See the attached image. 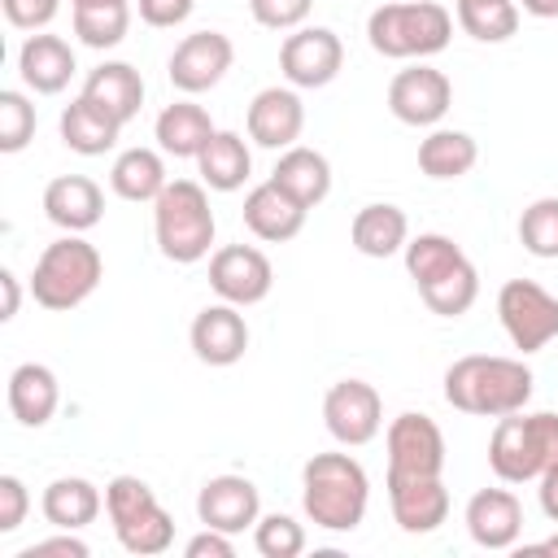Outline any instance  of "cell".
<instances>
[{
  "instance_id": "cell-1",
  "label": "cell",
  "mask_w": 558,
  "mask_h": 558,
  "mask_svg": "<svg viewBox=\"0 0 558 558\" xmlns=\"http://www.w3.org/2000/svg\"><path fill=\"white\" fill-rule=\"evenodd\" d=\"M532 371L523 357H501V353H466L445 371V401L462 414L480 418H501L514 410H527L532 401Z\"/></svg>"
},
{
  "instance_id": "cell-2",
  "label": "cell",
  "mask_w": 558,
  "mask_h": 558,
  "mask_svg": "<svg viewBox=\"0 0 558 558\" xmlns=\"http://www.w3.org/2000/svg\"><path fill=\"white\" fill-rule=\"evenodd\" d=\"M305 519L323 532H353L371 506V475L353 453H314L301 466Z\"/></svg>"
},
{
  "instance_id": "cell-3",
  "label": "cell",
  "mask_w": 558,
  "mask_h": 558,
  "mask_svg": "<svg viewBox=\"0 0 558 558\" xmlns=\"http://www.w3.org/2000/svg\"><path fill=\"white\" fill-rule=\"evenodd\" d=\"M449 35H453V17L436 0H397V4H379L366 17V39L388 61L436 57L449 48Z\"/></svg>"
},
{
  "instance_id": "cell-4",
  "label": "cell",
  "mask_w": 558,
  "mask_h": 558,
  "mask_svg": "<svg viewBox=\"0 0 558 558\" xmlns=\"http://www.w3.org/2000/svg\"><path fill=\"white\" fill-rule=\"evenodd\" d=\"M558 462V414H501L488 436V466L501 484H532Z\"/></svg>"
},
{
  "instance_id": "cell-5",
  "label": "cell",
  "mask_w": 558,
  "mask_h": 558,
  "mask_svg": "<svg viewBox=\"0 0 558 558\" xmlns=\"http://www.w3.org/2000/svg\"><path fill=\"white\" fill-rule=\"evenodd\" d=\"M105 279V257L96 244H87L83 235L65 231L61 240H52L35 270H31V296L35 305L52 310V314H65V310H78Z\"/></svg>"
},
{
  "instance_id": "cell-6",
  "label": "cell",
  "mask_w": 558,
  "mask_h": 558,
  "mask_svg": "<svg viewBox=\"0 0 558 558\" xmlns=\"http://www.w3.org/2000/svg\"><path fill=\"white\" fill-rule=\"evenodd\" d=\"M153 235H157L161 257H170L179 266H192V262L209 257L214 235H218L209 192L192 179L166 183V192L153 201Z\"/></svg>"
},
{
  "instance_id": "cell-7",
  "label": "cell",
  "mask_w": 558,
  "mask_h": 558,
  "mask_svg": "<svg viewBox=\"0 0 558 558\" xmlns=\"http://www.w3.org/2000/svg\"><path fill=\"white\" fill-rule=\"evenodd\" d=\"M105 514L126 554L153 558L174 545V519L140 475H113L105 484Z\"/></svg>"
},
{
  "instance_id": "cell-8",
  "label": "cell",
  "mask_w": 558,
  "mask_h": 558,
  "mask_svg": "<svg viewBox=\"0 0 558 558\" xmlns=\"http://www.w3.org/2000/svg\"><path fill=\"white\" fill-rule=\"evenodd\" d=\"M497 318L519 353H541L558 336V296L536 279H506L497 292Z\"/></svg>"
},
{
  "instance_id": "cell-9",
  "label": "cell",
  "mask_w": 558,
  "mask_h": 558,
  "mask_svg": "<svg viewBox=\"0 0 558 558\" xmlns=\"http://www.w3.org/2000/svg\"><path fill=\"white\" fill-rule=\"evenodd\" d=\"M323 423L331 432V440H340L344 449L371 445L384 427V401L375 392V384L366 379H336L323 397Z\"/></svg>"
},
{
  "instance_id": "cell-10",
  "label": "cell",
  "mask_w": 558,
  "mask_h": 558,
  "mask_svg": "<svg viewBox=\"0 0 558 558\" xmlns=\"http://www.w3.org/2000/svg\"><path fill=\"white\" fill-rule=\"evenodd\" d=\"M344 65V44L331 26H296L279 44V70L288 87H327Z\"/></svg>"
},
{
  "instance_id": "cell-11",
  "label": "cell",
  "mask_w": 558,
  "mask_h": 558,
  "mask_svg": "<svg viewBox=\"0 0 558 558\" xmlns=\"http://www.w3.org/2000/svg\"><path fill=\"white\" fill-rule=\"evenodd\" d=\"M231 61H235V48L222 31H192L174 44L166 74L183 96H201V92H209L227 78Z\"/></svg>"
},
{
  "instance_id": "cell-12",
  "label": "cell",
  "mask_w": 558,
  "mask_h": 558,
  "mask_svg": "<svg viewBox=\"0 0 558 558\" xmlns=\"http://www.w3.org/2000/svg\"><path fill=\"white\" fill-rule=\"evenodd\" d=\"M275 283V266L262 248L253 244H222L218 253H209V288L218 292V301L231 305H257L270 296Z\"/></svg>"
},
{
  "instance_id": "cell-13",
  "label": "cell",
  "mask_w": 558,
  "mask_h": 558,
  "mask_svg": "<svg viewBox=\"0 0 558 558\" xmlns=\"http://www.w3.org/2000/svg\"><path fill=\"white\" fill-rule=\"evenodd\" d=\"M453 105V83L436 65H410L397 70L388 83V109L405 126H436Z\"/></svg>"
},
{
  "instance_id": "cell-14",
  "label": "cell",
  "mask_w": 558,
  "mask_h": 558,
  "mask_svg": "<svg viewBox=\"0 0 558 558\" xmlns=\"http://www.w3.org/2000/svg\"><path fill=\"white\" fill-rule=\"evenodd\" d=\"M388 475H440L445 471V436L427 414H397L388 423Z\"/></svg>"
},
{
  "instance_id": "cell-15",
  "label": "cell",
  "mask_w": 558,
  "mask_h": 558,
  "mask_svg": "<svg viewBox=\"0 0 558 558\" xmlns=\"http://www.w3.org/2000/svg\"><path fill=\"white\" fill-rule=\"evenodd\" d=\"M196 519L201 527H218L235 536L262 519V493L248 475H214L196 493Z\"/></svg>"
},
{
  "instance_id": "cell-16",
  "label": "cell",
  "mask_w": 558,
  "mask_h": 558,
  "mask_svg": "<svg viewBox=\"0 0 558 558\" xmlns=\"http://www.w3.org/2000/svg\"><path fill=\"white\" fill-rule=\"evenodd\" d=\"M388 506L401 532L427 536L449 519V488L440 475H388Z\"/></svg>"
},
{
  "instance_id": "cell-17",
  "label": "cell",
  "mask_w": 558,
  "mask_h": 558,
  "mask_svg": "<svg viewBox=\"0 0 558 558\" xmlns=\"http://www.w3.org/2000/svg\"><path fill=\"white\" fill-rule=\"evenodd\" d=\"M192 353L205 362V366H235L248 349V323L240 314V305L231 301H218V305H205L196 318H192Z\"/></svg>"
},
{
  "instance_id": "cell-18",
  "label": "cell",
  "mask_w": 558,
  "mask_h": 558,
  "mask_svg": "<svg viewBox=\"0 0 558 558\" xmlns=\"http://www.w3.org/2000/svg\"><path fill=\"white\" fill-rule=\"evenodd\" d=\"M305 131V105L296 87H262L248 105V140L262 148H292Z\"/></svg>"
},
{
  "instance_id": "cell-19",
  "label": "cell",
  "mask_w": 558,
  "mask_h": 558,
  "mask_svg": "<svg viewBox=\"0 0 558 558\" xmlns=\"http://www.w3.org/2000/svg\"><path fill=\"white\" fill-rule=\"evenodd\" d=\"M44 214H48L52 227L83 235L105 218V192L87 174H57L44 187Z\"/></svg>"
},
{
  "instance_id": "cell-20",
  "label": "cell",
  "mask_w": 558,
  "mask_h": 558,
  "mask_svg": "<svg viewBox=\"0 0 558 558\" xmlns=\"http://www.w3.org/2000/svg\"><path fill=\"white\" fill-rule=\"evenodd\" d=\"M466 532L480 549H510L523 532V506L510 488H480L466 501Z\"/></svg>"
},
{
  "instance_id": "cell-21",
  "label": "cell",
  "mask_w": 558,
  "mask_h": 558,
  "mask_svg": "<svg viewBox=\"0 0 558 558\" xmlns=\"http://www.w3.org/2000/svg\"><path fill=\"white\" fill-rule=\"evenodd\" d=\"M305 214H310V209H305L296 196H288L275 179L248 187V196H244V227H248L257 240H266V244H283V240L301 235Z\"/></svg>"
},
{
  "instance_id": "cell-22",
  "label": "cell",
  "mask_w": 558,
  "mask_h": 558,
  "mask_svg": "<svg viewBox=\"0 0 558 558\" xmlns=\"http://www.w3.org/2000/svg\"><path fill=\"white\" fill-rule=\"evenodd\" d=\"M17 74L35 96H57L65 92V83L74 78V48L61 35H26V44L17 48Z\"/></svg>"
},
{
  "instance_id": "cell-23",
  "label": "cell",
  "mask_w": 558,
  "mask_h": 558,
  "mask_svg": "<svg viewBox=\"0 0 558 558\" xmlns=\"http://www.w3.org/2000/svg\"><path fill=\"white\" fill-rule=\"evenodd\" d=\"M61 405V384L52 375V366L44 362H22L9 375V414L22 427H44Z\"/></svg>"
},
{
  "instance_id": "cell-24",
  "label": "cell",
  "mask_w": 558,
  "mask_h": 558,
  "mask_svg": "<svg viewBox=\"0 0 558 558\" xmlns=\"http://www.w3.org/2000/svg\"><path fill=\"white\" fill-rule=\"evenodd\" d=\"M122 135V122L109 118L96 100H87L83 92L61 109V144L78 157H105Z\"/></svg>"
},
{
  "instance_id": "cell-25",
  "label": "cell",
  "mask_w": 558,
  "mask_h": 558,
  "mask_svg": "<svg viewBox=\"0 0 558 558\" xmlns=\"http://www.w3.org/2000/svg\"><path fill=\"white\" fill-rule=\"evenodd\" d=\"M270 179H275L288 196H296L305 209H314V205H323V201H327V192H331V161H327L318 148L292 144V148H283V153H279V161H275Z\"/></svg>"
},
{
  "instance_id": "cell-26",
  "label": "cell",
  "mask_w": 558,
  "mask_h": 558,
  "mask_svg": "<svg viewBox=\"0 0 558 558\" xmlns=\"http://www.w3.org/2000/svg\"><path fill=\"white\" fill-rule=\"evenodd\" d=\"M100 506H105V493L83 475H57L39 497L44 519L52 527H61V532H78V527L96 523Z\"/></svg>"
},
{
  "instance_id": "cell-27",
  "label": "cell",
  "mask_w": 558,
  "mask_h": 558,
  "mask_svg": "<svg viewBox=\"0 0 558 558\" xmlns=\"http://www.w3.org/2000/svg\"><path fill=\"white\" fill-rule=\"evenodd\" d=\"M83 96L96 100L109 118H118V122L126 126V122L140 113V105H144V78H140V70L126 65V61H100V65L87 74Z\"/></svg>"
},
{
  "instance_id": "cell-28",
  "label": "cell",
  "mask_w": 558,
  "mask_h": 558,
  "mask_svg": "<svg viewBox=\"0 0 558 558\" xmlns=\"http://www.w3.org/2000/svg\"><path fill=\"white\" fill-rule=\"evenodd\" d=\"M214 122H209V113L196 105V100H174V105H166L161 113H157V126H153V135H157V148L166 153V157H201L205 153V144L214 140Z\"/></svg>"
},
{
  "instance_id": "cell-29",
  "label": "cell",
  "mask_w": 558,
  "mask_h": 558,
  "mask_svg": "<svg viewBox=\"0 0 558 558\" xmlns=\"http://www.w3.org/2000/svg\"><path fill=\"white\" fill-rule=\"evenodd\" d=\"M349 240L362 257H392L405 248L410 240V218L405 209L388 205V201H375V205H362L353 214V227H349Z\"/></svg>"
},
{
  "instance_id": "cell-30",
  "label": "cell",
  "mask_w": 558,
  "mask_h": 558,
  "mask_svg": "<svg viewBox=\"0 0 558 558\" xmlns=\"http://www.w3.org/2000/svg\"><path fill=\"white\" fill-rule=\"evenodd\" d=\"M166 161L157 148H126L113 157L109 166V187L113 196L131 201V205H153L166 192Z\"/></svg>"
},
{
  "instance_id": "cell-31",
  "label": "cell",
  "mask_w": 558,
  "mask_h": 558,
  "mask_svg": "<svg viewBox=\"0 0 558 558\" xmlns=\"http://www.w3.org/2000/svg\"><path fill=\"white\" fill-rule=\"evenodd\" d=\"M201 183L214 192H240L253 174V153L244 144L240 131H214V140L205 144V153L196 157Z\"/></svg>"
},
{
  "instance_id": "cell-32",
  "label": "cell",
  "mask_w": 558,
  "mask_h": 558,
  "mask_svg": "<svg viewBox=\"0 0 558 558\" xmlns=\"http://www.w3.org/2000/svg\"><path fill=\"white\" fill-rule=\"evenodd\" d=\"M480 161V144L475 135L466 131H449V126H436L423 144H418V170L436 183H449V179H462L471 174Z\"/></svg>"
},
{
  "instance_id": "cell-33",
  "label": "cell",
  "mask_w": 558,
  "mask_h": 558,
  "mask_svg": "<svg viewBox=\"0 0 558 558\" xmlns=\"http://www.w3.org/2000/svg\"><path fill=\"white\" fill-rule=\"evenodd\" d=\"M401 253H405V270L414 279V288H423V283H432V279H440V275H449L453 266L466 262V253L440 231H423V235L405 240Z\"/></svg>"
},
{
  "instance_id": "cell-34",
  "label": "cell",
  "mask_w": 558,
  "mask_h": 558,
  "mask_svg": "<svg viewBox=\"0 0 558 558\" xmlns=\"http://www.w3.org/2000/svg\"><path fill=\"white\" fill-rule=\"evenodd\" d=\"M418 296H423V305H427L432 314H440V318H462V314L475 305V296H480V270H475L471 257H466V262L453 266L449 275L423 283Z\"/></svg>"
},
{
  "instance_id": "cell-35",
  "label": "cell",
  "mask_w": 558,
  "mask_h": 558,
  "mask_svg": "<svg viewBox=\"0 0 558 558\" xmlns=\"http://www.w3.org/2000/svg\"><path fill=\"white\" fill-rule=\"evenodd\" d=\"M458 26L480 44H506L519 31L514 0H458Z\"/></svg>"
},
{
  "instance_id": "cell-36",
  "label": "cell",
  "mask_w": 558,
  "mask_h": 558,
  "mask_svg": "<svg viewBox=\"0 0 558 558\" xmlns=\"http://www.w3.org/2000/svg\"><path fill=\"white\" fill-rule=\"evenodd\" d=\"M131 31V4L118 0V4H87V9H74V35L78 44L87 48H118Z\"/></svg>"
},
{
  "instance_id": "cell-37",
  "label": "cell",
  "mask_w": 558,
  "mask_h": 558,
  "mask_svg": "<svg viewBox=\"0 0 558 558\" xmlns=\"http://www.w3.org/2000/svg\"><path fill=\"white\" fill-rule=\"evenodd\" d=\"M519 244L541 262L558 257V196H541L519 214Z\"/></svg>"
},
{
  "instance_id": "cell-38",
  "label": "cell",
  "mask_w": 558,
  "mask_h": 558,
  "mask_svg": "<svg viewBox=\"0 0 558 558\" xmlns=\"http://www.w3.org/2000/svg\"><path fill=\"white\" fill-rule=\"evenodd\" d=\"M253 545L262 558H296L305 549V527L292 514H262L253 523Z\"/></svg>"
},
{
  "instance_id": "cell-39",
  "label": "cell",
  "mask_w": 558,
  "mask_h": 558,
  "mask_svg": "<svg viewBox=\"0 0 558 558\" xmlns=\"http://www.w3.org/2000/svg\"><path fill=\"white\" fill-rule=\"evenodd\" d=\"M31 135H35V105L22 92L4 87L0 92V153H22Z\"/></svg>"
},
{
  "instance_id": "cell-40",
  "label": "cell",
  "mask_w": 558,
  "mask_h": 558,
  "mask_svg": "<svg viewBox=\"0 0 558 558\" xmlns=\"http://www.w3.org/2000/svg\"><path fill=\"white\" fill-rule=\"evenodd\" d=\"M310 9H314V0H248L253 22L266 31H296V26H305Z\"/></svg>"
},
{
  "instance_id": "cell-41",
  "label": "cell",
  "mask_w": 558,
  "mask_h": 558,
  "mask_svg": "<svg viewBox=\"0 0 558 558\" xmlns=\"http://www.w3.org/2000/svg\"><path fill=\"white\" fill-rule=\"evenodd\" d=\"M0 9L9 17V26H17V31H44L57 17L61 0H0Z\"/></svg>"
},
{
  "instance_id": "cell-42",
  "label": "cell",
  "mask_w": 558,
  "mask_h": 558,
  "mask_svg": "<svg viewBox=\"0 0 558 558\" xmlns=\"http://www.w3.org/2000/svg\"><path fill=\"white\" fill-rule=\"evenodd\" d=\"M26 510H31L26 484H22L17 475H0V532H4V536L17 532L22 519H26Z\"/></svg>"
},
{
  "instance_id": "cell-43",
  "label": "cell",
  "mask_w": 558,
  "mask_h": 558,
  "mask_svg": "<svg viewBox=\"0 0 558 558\" xmlns=\"http://www.w3.org/2000/svg\"><path fill=\"white\" fill-rule=\"evenodd\" d=\"M196 0H140V17L157 31H170V26H183L192 17Z\"/></svg>"
},
{
  "instance_id": "cell-44",
  "label": "cell",
  "mask_w": 558,
  "mask_h": 558,
  "mask_svg": "<svg viewBox=\"0 0 558 558\" xmlns=\"http://www.w3.org/2000/svg\"><path fill=\"white\" fill-rule=\"evenodd\" d=\"M187 558H231L235 554V541L231 532H218V527H201L187 545H183Z\"/></svg>"
},
{
  "instance_id": "cell-45",
  "label": "cell",
  "mask_w": 558,
  "mask_h": 558,
  "mask_svg": "<svg viewBox=\"0 0 558 558\" xmlns=\"http://www.w3.org/2000/svg\"><path fill=\"white\" fill-rule=\"evenodd\" d=\"M44 554H61V558H87V541H78L74 532H65V536H48V541L26 545L17 558H44Z\"/></svg>"
},
{
  "instance_id": "cell-46",
  "label": "cell",
  "mask_w": 558,
  "mask_h": 558,
  "mask_svg": "<svg viewBox=\"0 0 558 558\" xmlns=\"http://www.w3.org/2000/svg\"><path fill=\"white\" fill-rule=\"evenodd\" d=\"M541 488H536V497H541V514L549 519V523H558V462L536 480Z\"/></svg>"
},
{
  "instance_id": "cell-47",
  "label": "cell",
  "mask_w": 558,
  "mask_h": 558,
  "mask_svg": "<svg viewBox=\"0 0 558 558\" xmlns=\"http://www.w3.org/2000/svg\"><path fill=\"white\" fill-rule=\"evenodd\" d=\"M0 288H4V310H0V318L9 323V318H17V305H22V283H17V275L4 266L0 270Z\"/></svg>"
},
{
  "instance_id": "cell-48",
  "label": "cell",
  "mask_w": 558,
  "mask_h": 558,
  "mask_svg": "<svg viewBox=\"0 0 558 558\" xmlns=\"http://www.w3.org/2000/svg\"><path fill=\"white\" fill-rule=\"evenodd\" d=\"M514 4L532 17H558V0H514Z\"/></svg>"
},
{
  "instance_id": "cell-49",
  "label": "cell",
  "mask_w": 558,
  "mask_h": 558,
  "mask_svg": "<svg viewBox=\"0 0 558 558\" xmlns=\"http://www.w3.org/2000/svg\"><path fill=\"white\" fill-rule=\"evenodd\" d=\"M536 554H558V536H549V541H541V545H536Z\"/></svg>"
},
{
  "instance_id": "cell-50",
  "label": "cell",
  "mask_w": 558,
  "mask_h": 558,
  "mask_svg": "<svg viewBox=\"0 0 558 558\" xmlns=\"http://www.w3.org/2000/svg\"><path fill=\"white\" fill-rule=\"evenodd\" d=\"M87 4H118V0H70V9H87Z\"/></svg>"
}]
</instances>
